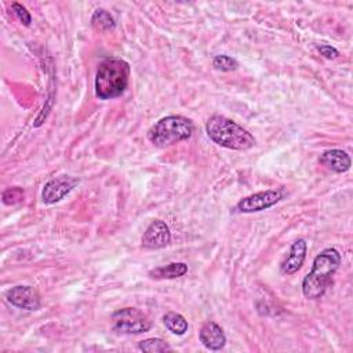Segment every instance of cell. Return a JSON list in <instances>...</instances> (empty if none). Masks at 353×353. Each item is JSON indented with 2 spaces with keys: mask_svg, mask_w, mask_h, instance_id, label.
Instances as JSON below:
<instances>
[{
  "mask_svg": "<svg viewBox=\"0 0 353 353\" xmlns=\"http://www.w3.org/2000/svg\"><path fill=\"white\" fill-rule=\"evenodd\" d=\"M341 259V254L335 248H325L314 258L312 270L302 281V292L307 299H319L324 295Z\"/></svg>",
  "mask_w": 353,
  "mask_h": 353,
  "instance_id": "7a4b0ae2",
  "label": "cell"
},
{
  "mask_svg": "<svg viewBox=\"0 0 353 353\" xmlns=\"http://www.w3.org/2000/svg\"><path fill=\"white\" fill-rule=\"evenodd\" d=\"M112 323L113 330L119 334H142L152 328L149 317L135 307H123L116 310L112 314Z\"/></svg>",
  "mask_w": 353,
  "mask_h": 353,
  "instance_id": "5b68a950",
  "label": "cell"
},
{
  "mask_svg": "<svg viewBox=\"0 0 353 353\" xmlns=\"http://www.w3.org/2000/svg\"><path fill=\"white\" fill-rule=\"evenodd\" d=\"M91 23L97 30H101V32L112 30L116 26L113 17L103 8H98L94 11V14L91 17Z\"/></svg>",
  "mask_w": 353,
  "mask_h": 353,
  "instance_id": "9a60e30c",
  "label": "cell"
},
{
  "mask_svg": "<svg viewBox=\"0 0 353 353\" xmlns=\"http://www.w3.org/2000/svg\"><path fill=\"white\" fill-rule=\"evenodd\" d=\"M200 342L210 350H221L226 343L223 330L214 321L205 323L199 331Z\"/></svg>",
  "mask_w": 353,
  "mask_h": 353,
  "instance_id": "8fae6325",
  "label": "cell"
},
{
  "mask_svg": "<svg viewBox=\"0 0 353 353\" xmlns=\"http://www.w3.org/2000/svg\"><path fill=\"white\" fill-rule=\"evenodd\" d=\"M7 301L12 306L25 310H37L41 305L39 292L29 285H17L8 290Z\"/></svg>",
  "mask_w": 353,
  "mask_h": 353,
  "instance_id": "52a82bcc",
  "label": "cell"
},
{
  "mask_svg": "<svg viewBox=\"0 0 353 353\" xmlns=\"http://www.w3.org/2000/svg\"><path fill=\"white\" fill-rule=\"evenodd\" d=\"M205 131L216 145L232 150H247L255 145V138L245 128L219 114L208 119Z\"/></svg>",
  "mask_w": 353,
  "mask_h": 353,
  "instance_id": "3957f363",
  "label": "cell"
},
{
  "mask_svg": "<svg viewBox=\"0 0 353 353\" xmlns=\"http://www.w3.org/2000/svg\"><path fill=\"white\" fill-rule=\"evenodd\" d=\"M283 197H284V189L283 188L258 192V193H254V194H250V196L241 199L237 203L236 210L240 211V212L262 211V210H266V208L274 205Z\"/></svg>",
  "mask_w": 353,
  "mask_h": 353,
  "instance_id": "8992f818",
  "label": "cell"
},
{
  "mask_svg": "<svg viewBox=\"0 0 353 353\" xmlns=\"http://www.w3.org/2000/svg\"><path fill=\"white\" fill-rule=\"evenodd\" d=\"M3 203L7 205H14L18 204L23 200V190L22 188L14 186V188H8L3 192Z\"/></svg>",
  "mask_w": 353,
  "mask_h": 353,
  "instance_id": "ac0fdd59",
  "label": "cell"
},
{
  "mask_svg": "<svg viewBox=\"0 0 353 353\" xmlns=\"http://www.w3.org/2000/svg\"><path fill=\"white\" fill-rule=\"evenodd\" d=\"M11 8L14 11V14L17 15V18L25 25V26H29L30 22H32V17L29 14V11L19 3H12L11 4Z\"/></svg>",
  "mask_w": 353,
  "mask_h": 353,
  "instance_id": "d6986e66",
  "label": "cell"
},
{
  "mask_svg": "<svg viewBox=\"0 0 353 353\" xmlns=\"http://www.w3.org/2000/svg\"><path fill=\"white\" fill-rule=\"evenodd\" d=\"M76 185H77V179L68 175L50 179L43 188L41 199L46 204H54L62 200Z\"/></svg>",
  "mask_w": 353,
  "mask_h": 353,
  "instance_id": "ba28073f",
  "label": "cell"
},
{
  "mask_svg": "<svg viewBox=\"0 0 353 353\" xmlns=\"http://www.w3.org/2000/svg\"><path fill=\"white\" fill-rule=\"evenodd\" d=\"M163 323L167 327V330L175 335H183L189 327L186 319L175 312H168L167 314H164Z\"/></svg>",
  "mask_w": 353,
  "mask_h": 353,
  "instance_id": "5bb4252c",
  "label": "cell"
},
{
  "mask_svg": "<svg viewBox=\"0 0 353 353\" xmlns=\"http://www.w3.org/2000/svg\"><path fill=\"white\" fill-rule=\"evenodd\" d=\"M171 241V232L165 222L154 219L145 230L142 236V247L149 250H157L165 247Z\"/></svg>",
  "mask_w": 353,
  "mask_h": 353,
  "instance_id": "9c48e42d",
  "label": "cell"
},
{
  "mask_svg": "<svg viewBox=\"0 0 353 353\" xmlns=\"http://www.w3.org/2000/svg\"><path fill=\"white\" fill-rule=\"evenodd\" d=\"M317 51L327 59H334V58H338L339 57V51L336 48H334L332 46H327V44H320V46H316Z\"/></svg>",
  "mask_w": 353,
  "mask_h": 353,
  "instance_id": "ffe728a7",
  "label": "cell"
},
{
  "mask_svg": "<svg viewBox=\"0 0 353 353\" xmlns=\"http://www.w3.org/2000/svg\"><path fill=\"white\" fill-rule=\"evenodd\" d=\"M188 273V265L183 262H172L165 266L156 268L149 272V276L156 280H164V279H176L182 277Z\"/></svg>",
  "mask_w": 353,
  "mask_h": 353,
  "instance_id": "4fadbf2b",
  "label": "cell"
},
{
  "mask_svg": "<svg viewBox=\"0 0 353 353\" xmlns=\"http://www.w3.org/2000/svg\"><path fill=\"white\" fill-rule=\"evenodd\" d=\"M194 125L190 119L183 116H167L160 119L149 131V141L159 148L171 146L192 137Z\"/></svg>",
  "mask_w": 353,
  "mask_h": 353,
  "instance_id": "277c9868",
  "label": "cell"
},
{
  "mask_svg": "<svg viewBox=\"0 0 353 353\" xmlns=\"http://www.w3.org/2000/svg\"><path fill=\"white\" fill-rule=\"evenodd\" d=\"M212 65L215 69L218 70H222V72H229V70H234L239 63L234 58L229 57V55H225V54H219V55H215L214 59H212Z\"/></svg>",
  "mask_w": 353,
  "mask_h": 353,
  "instance_id": "e0dca14e",
  "label": "cell"
},
{
  "mask_svg": "<svg viewBox=\"0 0 353 353\" xmlns=\"http://www.w3.org/2000/svg\"><path fill=\"white\" fill-rule=\"evenodd\" d=\"M306 248H307V245L303 239L295 240L290 248L287 258L281 262V266H280L281 273L292 274V273L298 272L306 258Z\"/></svg>",
  "mask_w": 353,
  "mask_h": 353,
  "instance_id": "30bf717a",
  "label": "cell"
},
{
  "mask_svg": "<svg viewBox=\"0 0 353 353\" xmlns=\"http://www.w3.org/2000/svg\"><path fill=\"white\" fill-rule=\"evenodd\" d=\"M320 164L327 167L328 170L334 172H345L350 168V157L345 150L341 149H330L325 150L320 157H319Z\"/></svg>",
  "mask_w": 353,
  "mask_h": 353,
  "instance_id": "7c38bea8",
  "label": "cell"
},
{
  "mask_svg": "<svg viewBox=\"0 0 353 353\" xmlns=\"http://www.w3.org/2000/svg\"><path fill=\"white\" fill-rule=\"evenodd\" d=\"M138 347H139V350L149 352V353H159V352H170L171 350V346L160 338L143 339L138 343Z\"/></svg>",
  "mask_w": 353,
  "mask_h": 353,
  "instance_id": "2e32d148",
  "label": "cell"
},
{
  "mask_svg": "<svg viewBox=\"0 0 353 353\" xmlns=\"http://www.w3.org/2000/svg\"><path fill=\"white\" fill-rule=\"evenodd\" d=\"M130 65L116 57L103 59L95 74V97L108 101L120 97L128 87Z\"/></svg>",
  "mask_w": 353,
  "mask_h": 353,
  "instance_id": "6da1fadb",
  "label": "cell"
}]
</instances>
